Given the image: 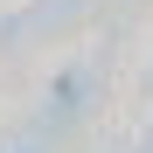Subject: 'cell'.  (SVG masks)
Segmentation results:
<instances>
[]
</instances>
